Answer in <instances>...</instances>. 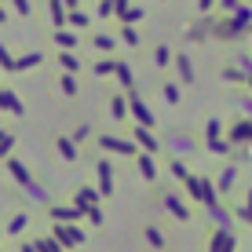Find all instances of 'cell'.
Returning a JSON list of instances; mask_svg holds the SVG:
<instances>
[{
    "label": "cell",
    "instance_id": "d4e9b609",
    "mask_svg": "<svg viewBox=\"0 0 252 252\" xmlns=\"http://www.w3.org/2000/svg\"><path fill=\"white\" fill-rule=\"evenodd\" d=\"M4 168H7V176H11V179H15V183H19V187H26V183H30V179H33V172H30V164H26L22 158H15V154H11V158H7V161H4Z\"/></svg>",
    "mask_w": 252,
    "mask_h": 252
},
{
    "label": "cell",
    "instance_id": "836d02e7",
    "mask_svg": "<svg viewBox=\"0 0 252 252\" xmlns=\"http://www.w3.org/2000/svg\"><path fill=\"white\" fill-rule=\"evenodd\" d=\"M158 88H161V99L168 102V106H179V102H183V92H179L176 81H161Z\"/></svg>",
    "mask_w": 252,
    "mask_h": 252
},
{
    "label": "cell",
    "instance_id": "60d3db41",
    "mask_svg": "<svg viewBox=\"0 0 252 252\" xmlns=\"http://www.w3.org/2000/svg\"><path fill=\"white\" fill-rule=\"evenodd\" d=\"M55 84H59V92H63L66 99H73V95L81 92V84H77V77H69V73H59V81H55Z\"/></svg>",
    "mask_w": 252,
    "mask_h": 252
},
{
    "label": "cell",
    "instance_id": "ab89813d",
    "mask_svg": "<svg viewBox=\"0 0 252 252\" xmlns=\"http://www.w3.org/2000/svg\"><path fill=\"white\" fill-rule=\"evenodd\" d=\"M48 15H51V22H55V30H66V4H63V0H51Z\"/></svg>",
    "mask_w": 252,
    "mask_h": 252
},
{
    "label": "cell",
    "instance_id": "e0dca14e",
    "mask_svg": "<svg viewBox=\"0 0 252 252\" xmlns=\"http://www.w3.org/2000/svg\"><path fill=\"white\" fill-rule=\"evenodd\" d=\"M69 205L77 208V216H84L88 208H99V194H95V187H77L69 194Z\"/></svg>",
    "mask_w": 252,
    "mask_h": 252
},
{
    "label": "cell",
    "instance_id": "7bdbcfd3",
    "mask_svg": "<svg viewBox=\"0 0 252 252\" xmlns=\"http://www.w3.org/2000/svg\"><path fill=\"white\" fill-rule=\"evenodd\" d=\"M154 63H158L161 69H168L172 66V48L168 44H158V48H154Z\"/></svg>",
    "mask_w": 252,
    "mask_h": 252
},
{
    "label": "cell",
    "instance_id": "bcb514c9",
    "mask_svg": "<svg viewBox=\"0 0 252 252\" xmlns=\"http://www.w3.org/2000/svg\"><path fill=\"white\" fill-rule=\"evenodd\" d=\"M81 220H88V227H102V208H88Z\"/></svg>",
    "mask_w": 252,
    "mask_h": 252
},
{
    "label": "cell",
    "instance_id": "681fc988",
    "mask_svg": "<svg viewBox=\"0 0 252 252\" xmlns=\"http://www.w3.org/2000/svg\"><path fill=\"white\" fill-rule=\"evenodd\" d=\"M15 7V11H19V15H26V19H30V15H33V4H26V0H19V4H11Z\"/></svg>",
    "mask_w": 252,
    "mask_h": 252
},
{
    "label": "cell",
    "instance_id": "8992f818",
    "mask_svg": "<svg viewBox=\"0 0 252 252\" xmlns=\"http://www.w3.org/2000/svg\"><path fill=\"white\" fill-rule=\"evenodd\" d=\"M125 99H128V117H135V125H139V128L154 132V128H158V117H154V110L146 106V99L139 95V88H135V92H128Z\"/></svg>",
    "mask_w": 252,
    "mask_h": 252
},
{
    "label": "cell",
    "instance_id": "7a4b0ae2",
    "mask_svg": "<svg viewBox=\"0 0 252 252\" xmlns=\"http://www.w3.org/2000/svg\"><path fill=\"white\" fill-rule=\"evenodd\" d=\"M183 187H187V194L194 197L201 208L220 201V194H216V187H212V176H205V172H190V179H187Z\"/></svg>",
    "mask_w": 252,
    "mask_h": 252
},
{
    "label": "cell",
    "instance_id": "cb8c5ba5",
    "mask_svg": "<svg viewBox=\"0 0 252 252\" xmlns=\"http://www.w3.org/2000/svg\"><path fill=\"white\" fill-rule=\"evenodd\" d=\"M135 168H139V176H143V183H158L161 179L158 158H150V154H135Z\"/></svg>",
    "mask_w": 252,
    "mask_h": 252
},
{
    "label": "cell",
    "instance_id": "d6986e66",
    "mask_svg": "<svg viewBox=\"0 0 252 252\" xmlns=\"http://www.w3.org/2000/svg\"><path fill=\"white\" fill-rule=\"evenodd\" d=\"M0 114H11V117H26V102L15 95L7 84H0Z\"/></svg>",
    "mask_w": 252,
    "mask_h": 252
},
{
    "label": "cell",
    "instance_id": "8d00e7d4",
    "mask_svg": "<svg viewBox=\"0 0 252 252\" xmlns=\"http://www.w3.org/2000/svg\"><path fill=\"white\" fill-rule=\"evenodd\" d=\"M168 176L176 179V183H187V179H190V164L179 161V158H168Z\"/></svg>",
    "mask_w": 252,
    "mask_h": 252
},
{
    "label": "cell",
    "instance_id": "9c48e42d",
    "mask_svg": "<svg viewBox=\"0 0 252 252\" xmlns=\"http://www.w3.org/2000/svg\"><path fill=\"white\" fill-rule=\"evenodd\" d=\"M44 216L51 220V227H73V223H81V216H77V208L69 201H51L44 208Z\"/></svg>",
    "mask_w": 252,
    "mask_h": 252
},
{
    "label": "cell",
    "instance_id": "4dcf8cb0",
    "mask_svg": "<svg viewBox=\"0 0 252 252\" xmlns=\"http://www.w3.org/2000/svg\"><path fill=\"white\" fill-rule=\"evenodd\" d=\"M114 69H117V59L114 55H102V59H95V63L88 66V73L92 77H114Z\"/></svg>",
    "mask_w": 252,
    "mask_h": 252
},
{
    "label": "cell",
    "instance_id": "f907efd6",
    "mask_svg": "<svg viewBox=\"0 0 252 252\" xmlns=\"http://www.w3.org/2000/svg\"><path fill=\"white\" fill-rule=\"evenodd\" d=\"M19 252H37V245H33V241H26V238H22V241H19Z\"/></svg>",
    "mask_w": 252,
    "mask_h": 252
},
{
    "label": "cell",
    "instance_id": "d590c367",
    "mask_svg": "<svg viewBox=\"0 0 252 252\" xmlns=\"http://www.w3.org/2000/svg\"><path fill=\"white\" fill-rule=\"evenodd\" d=\"M234 110H238V117H249L252 114V95H249V88L234 92Z\"/></svg>",
    "mask_w": 252,
    "mask_h": 252
},
{
    "label": "cell",
    "instance_id": "e575fe53",
    "mask_svg": "<svg viewBox=\"0 0 252 252\" xmlns=\"http://www.w3.org/2000/svg\"><path fill=\"white\" fill-rule=\"evenodd\" d=\"M117 44H125V48H139V44H143V37H139L135 26H121V30H117Z\"/></svg>",
    "mask_w": 252,
    "mask_h": 252
},
{
    "label": "cell",
    "instance_id": "816d5d0a",
    "mask_svg": "<svg viewBox=\"0 0 252 252\" xmlns=\"http://www.w3.org/2000/svg\"><path fill=\"white\" fill-rule=\"evenodd\" d=\"M0 22H7V7H0Z\"/></svg>",
    "mask_w": 252,
    "mask_h": 252
},
{
    "label": "cell",
    "instance_id": "5bb4252c",
    "mask_svg": "<svg viewBox=\"0 0 252 252\" xmlns=\"http://www.w3.org/2000/svg\"><path fill=\"white\" fill-rule=\"evenodd\" d=\"M205 220H208V230H234L227 201H216V205H208V208H205Z\"/></svg>",
    "mask_w": 252,
    "mask_h": 252
},
{
    "label": "cell",
    "instance_id": "c3c4849f",
    "mask_svg": "<svg viewBox=\"0 0 252 252\" xmlns=\"http://www.w3.org/2000/svg\"><path fill=\"white\" fill-rule=\"evenodd\" d=\"M95 15H99V19H114V4H110V0H102V4L95 7Z\"/></svg>",
    "mask_w": 252,
    "mask_h": 252
},
{
    "label": "cell",
    "instance_id": "4fadbf2b",
    "mask_svg": "<svg viewBox=\"0 0 252 252\" xmlns=\"http://www.w3.org/2000/svg\"><path fill=\"white\" fill-rule=\"evenodd\" d=\"M128 139L135 143L139 154H150V158H158V154H161V139L154 132H146V128H139V125H132V135H128Z\"/></svg>",
    "mask_w": 252,
    "mask_h": 252
},
{
    "label": "cell",
    "instance_id": "7dc6e473",
    "mask_svg": "<svg viewBox=\"0 0 252 252\" xmlns=\"http://www.w3.org/2000/svg\"><path fill=\"white\" fill-rule=\"evenodd\" d=\"M11 63H15V55L7 51V44H0V69H7V73H11Z\"/></svg>",
    "mask_w": 252,
    "mask_h": 252
},
{
    "label": "cell",
    "instance_id": "f546056e",
    "mask_svg": "<svg viewBox=\"0 0 252 252\" xmlns=\"http://www.w3.org/2000/svg\"><path fill=\"white\" fill-rule=\"evenodd\" d=\"M40 63H44V55H40V51H30V55H19L11 63V73H26V69H37Z\"/></svg>",
    "mask_w": 252,
    "mask_h": 252
},
{
    "label": "cell",
    "instance_id": "11a10c76",
    "mask_svg": "<svg viewBox=\"0 0 252 252\" xmlns=\"http://www.w3.org/2000/svg\"><path fill=\"white\" fill-rule=\"evenodd\" d=\"M0 252H4V249H0Z\"/></svg>",
    "mask_w": 252,
    "mask_h": 252
},
{
    "label": "cell",
    "instance_id": "83f0119b",
    "mask_svg": "<svg viewBox=\"0 0 252 252\" xmlns=\"http://www.w3.org/2000/svg\"><path fill=\"white\" fill-rule=\"evenodd\" d=\"M114 77H117V88L121 92H135V73H132V66L125 63V59H117V69H114Z\"/></svg>",
    "mask_w": 252,
    "mask_h": 252
},
{
    "label": "cell",
    "instance_id": "d6a6232c",
    "mask_svg": "<svg viewBox=\"0 0 252 252\" xmlns=\"http://www.w3.org/2000/svg\"><path fill=\"white\" fill-rule=\"evenodd\" d=\"M110 117H114V121H128V99H125V92L110 95Z\"/></svg>",
    "mask_w": 252,
    "mask_h": 252
},
{
    "label": "cell",
    "instance_id": "9a60e30c",
    "mask_svg": "<svg viewBox=\"0 0 252 252\" xmlns=\"http://www.w3.org/2000/svg\"><path fill=\"white\" fill-rule=\"evenodd\" d=\"M95 176H99V187H95L99 201H102V197H114V164H110L106 158H99V161H95Z\"/></svg>",
    "mask_w": 252,
    "mask_h": 252
},
{
    "label": "cell",
    "instance_id": "7402d4cb",
    "mask_svg": "<svg viewBox=\"0 0 252 252\" xmlns=\"http://www.w3.org/2000/svg\"><path fill=\"white\" fill-rule=\"evenodd\" d=\"M81 44H92L95 51H102V55H114V51H117V37L106 33V30H99V33H88Z\"/></svg>",
    "mask_w": 252,
    "mask_h": 252
},
{
    "label": "cell",
    "instance_id": "ffe728a7",
    "mask_svg": "<svg viewBox=\"0 0 252 252\" xmlns=\"http://www.w3.org/2000/svg\"><path fill=\"white\" fill-rule=\"evenodd\" d=\"M22 190H26V201H33V205H40V208H48L51 201H55V197H51V190H48L44 183H40L37 176H33V179H30V183H26Z\"/></svg>",
    "mask_w": 252,
    "mask_h": 252
},
{
    "label": "cell",
    "instance_id": "f35d334b",
    "mask_svg": "<svg viewBox=\"0 0 252 252\" xmlns=\"http://www.w3.org/2000/svg\"><path fill=\"white\" fill-rule=\"evenodd\" d=\"M143 238H146V245H150V249H164V234H161L158 223H146V227H143Z\"/></svg>",
    "mask_w": 252,
    "mask_h": 252
},
{
    "label": "cell",
    "instance_id": "db71d44e",
    "mask_svg": "<svg viewBox=\"0 0 252 252\" xmlns=\"http://www.w3.org/2000/svg\"><path fill=\"white\" fill-rule=\"evenodd\" d=\"M0 132H4V128H0Z\"/></svg>",
    "mask_w": 252,
    "mask_h": 252
},
{
    "label": "cell",
    "instance_id": "74e56055",
    "mask_svg": "<svg viewBox=\"0 0 252 252\" xmlns=\"http://www.w3.org/2000/svg\"><path fill=\"white\" fill-rule=\"evenodd\" d=\"M92 139H95V132H92V125H77V128H73V135H69V143H73L77 150H81V146H88Z\"/></svg>",
    "mask_w": 252,
    "mask_h": 252
},
{
    "label": "cell",
    "instance_id": "30bf717a",
    "mask_svg": "<svg viewBox=\"0 0 252 252\" xmlns=\"http://www.w3.org/2000/svg\"><path fill=\"white\" fill-rule=\"evenodd\" d=\"M205 252H238V230H208Z\"/></svg>",
    "mask_w": 252,
    "mask_h": 252
},
{
    "label": "cell",
    "instance_id": "5b68a950",
    "mask_svg": "<svg viewBox=\"0 0 252 252\" xmlns=\"http://www.w3.org/2000/svg\"><path fill=\"white\" fill-rule=\"evenodd\" d=\"M201 143H205L208 154H216V158H230V146L223 143V121H220V117H208V121H205Z\"/></svg>",
    "mask_w": 252,
    "mask_h": 252
},
{
    "label": "cell",
    "instance_id": "4316f807",
    "mask_svg": "<svg viewBox=\"0 0 252 252\" xmlns=\"http://www.w3.org/2000/svg\"><path fill=\"white\" fill-rule=\"evenodd\" d=\"M51 44H55L59 51H77L81 48V37L69 33V30H51Z\"/></svg>",
    "mask_w": 252,
    "mask_h": 252
},
{
    "label": "cell",
    "instance_id": "f6af8a7d",
    "mask_svg": "<svg viewBox=\"0 0 252 252\" xmlns=\"http://www.w3.org/2000/svg\"><path fill=\"white\" fill-rule=\"evenodd\" d=\"M33 245H37V252H63V249L55 245V241L48 238V234H40V238H33Z\"/></svg>",
    "mask_w": 252,
    "mask_h": 252
},
{
    "label": "cell",
    "instance_id": "603a6c76",
    "mask_svg": "<svg viewBox=\"0 0 252 252\" xmlns=\"http://www.w3.org/2000/svg\"><path fill=\"white\" fill-rule=\"evenodd\" d=\"M172 66H176V73H179L176 84H194V59H190L187 51H172Z\"/></svg>",
    "mask_w": 252,
    "mask_h": 252
},
{
    "label": "cell",
    "instance_id": "f5cc1de1",
    "mask_svg": "<svg viewBox=\"0 0 252 252\" xmlns=\"http://www.w3.org/2000/svg\"><path fill=\"white\" fill-rule=\"evenodd\" d=\"M0 241H4V234H0Z\"/></svg>",
    "mask_w": 252,
    "mask_h": 252
},
{
    "label": "cell",
    "instance_id": "44dd1931",
    "mask_svg": "<svg viewBox=\"0 0 252 252\" xmlns=\"http://www.w3.org/2000/svg\"><path fill=\"white\" fill-rule=\"evenodd\" d=\"M114 19H117V26H135V22H143V7L114 0Z\"/></svg>",
    "mask_w": 252,
    "mask_h": 252
},
{
    "label": "cell",
    "instance_id": "7c38bea8",
    "mask_svg": "<svg viewBox=\"0 0 252 252\" xmlns=\"http://www.w3.org/2000/svg\"><path fill=\"white\" fill-rule=\"evenodd\" d=\"M161 205H164V212H172L179 223H190V220H194V208H190L183 197L176 194V190H164V194H161Z\"/></svg>",
    "mask_w": 252,
    "mask_h": 252
},
{
    "label": "cell",
    "instance_id": "2e32d148",
    "mask_svg": "<svg viewBox=\"0 0 252 252\" xmlns=\"http://www.w3.org/2000/svg\"><path fill=\"white\" fill-rule=\"evenodd\" d=\"M92 26V15L84 11L77 0H66V30L69 33H81V30H88Z\"/></svg>",
    "mask_w": 252,
    "mask_h": 252
},
{
    "label": "cell",
    "instance_id": "b9f144b4",
    "mask_svg": "<svg viewBox=\"0 0 252 252\" xmlns=\"http://www.w3.org/2000/svg\"><path fill=\"white\" fill-rule=\"evenodd\" d=\"M187 40H190V44H205V40H208L205 19H201V22H190V30H187Z\"/></svg>",
    "mask_w": 252,
    "mask_h": 252
},
{
    "label": "cell",
    "instance_id": "6da1fadb",
    "mask_svg": "<svg viewBox=\"0 0 252 252\" xmlns=\"http://www.w3.org/2000/svg\"><path fill=\"white\" fill-rule=\"evenodd\" d=\"M161 150H168V158H194L197 150H201V143H197V132H190V128H172V132H164L161 139Z\"/></svg>",
    "mask_w": 252,
    "mask_h": 252
},
{
    "label": "cell",
    "instance_id": "ac0fdd59",
    "mask_svg": "<svg viewBox=\"0 0 252 252\" xmlns=\"http://www.w3.org/2000/svg\"><path fill=\"white\" fill-rule=\"evenodd\" d=\"M26 227H30V208H15L11 220L0 227V234H7V238H26Z\"/></svg>",
    "mask_w": 252,
    "mask_h": 252
},
{
    "label": "cell",
    "instance_id": "1f68e13d",
    "mask_svg": "<svg viewBox=\"0 0 252 252\" xmlns=\"http://www.w3.org/2000/svg\"><path fill=\"white\" fill-rule=\"evenodd\" d=\"M55 154H59V158H63L66 164H73L77 158H81V150L69 143V135H59V139H55Z\"/></svg>",
    "mask_w": 252,
    "mask_h": 252
},
{
    "label": "cell",
    "instance_id": "484cf974",
    "mask_svg": "<svg viewBox=\"0 0 252 252\" xmlns=\"http://www.w3.org/2000/svg\"><path fill=\"white\" fill-rule=\"evenodd\" d=\"M55 63H59V69L69 73V77H77V73L84 69V59L77 55V51H55Z\"/></svg>",
    "mask_w": 252,
    "mask_h": 252
},
{
    "label": "cell",
    "instance_id": "3957f363",
    "mask_svg": "<svg viewBox=\"0 0 252 252\" xmlns=\"http://www.w3.org/2000/svg\"><path fill=\"white\" fill-rule=\"evenodd\" d=\"M223 143H227L230 150L249 146V143H252V121H249V117H230L227 125H223Z\"/></svg>",
    "mask_w": 252,
    "mask_h": 252
},
{
    "label": "cell",
    "instance_id": "ba28073f",
    "mask_svg": "<svg viewBox=\"0 0 252 252\" xmlns=\"http://www.w3.org/2000/svg\"><path fill=\"white\" fill-rule=\"evenodd\" d=\"M92 143L99 146L102 154H117V158H135V154H139L132 139H121V135H95Z\"/></svg>",
    "mask_w": 252,
    "mask_h": 252
},
{
    "label": "cell",
    "instance_id": "8fae6325",
    "mask_svg": "<svg viewBox=\"0 0 252 252\" xmlns=\"http://www.w3.org/2000/svg\"><path fill=\"white\" fill-rule=\"evenodd\" d=\"M238 179H241V168L227 161V164L220 168V176L212 179V187H216V194H220V201H223V197H230V190L238 187Z\"/></svg>",
    "mask_w": 252,
    "mask_h": 252
},
{
    "label": "cell",
    "instance_id": "ee69618b",
    "mask_svg": "<svg viewBox=\"0 0 252 252\" xmlns=\"http://www.w3.org/2000/svg\"><path fill=\"white\" fill-rule=\"evenodd\" d=\"M11 150H15V135L11 132H0V164L11 158Z\"/></svg>",
    "mask_w": 252,
    "mask_h": 252
},
{
    "label": "cell",
    "instance_id": "f1b7e54d",
    "mask_svg": "<svg viewBox=\"0 0 252 252\" xmlns=\"http://www.w3.org/2000/svg\"><path fill=\"white\" fill-rule=\"evenodd\" d=\"M227 208H230V223H238L241 230L249 227V197L241 194L238 201H227Z\"/></svg>",
    "mask_w": 252,
    "mask_h": 252
},
{
    "label": "cell",
    "instance_id": "52a82bcc",
    "mask_svg": "<svg viewBox=\"0 0 252 252\" xmlns=\"http://www.w3.org/2000/svg\"><path fill=\"white\" fill-rule=\"evenodd\" d=\"M48 238L55 241V245L63 249V252H69V249H81L88 234H84L81 223H73V227H51V230H48Z\"/></svg>",
    "mask_w": 252,
    "mask_h": 252
},
{
    "label": "cell",
    "instance_id": "277c9868",
    "mask_svg": "<svg viewBox=\"0 0 252 252\" xmlns=\"http://www.w3.org/2000/svg\"><path fill=\"white\" fill-rule=\"evenodd\" d=\"M220 77H223V81H230L234 88H249V84H252V77H249V51L234 55V63H223L220 66Z\"/></svg>",
    "mask_w": 252,
    "mask_h": 252
}]
</instances>
